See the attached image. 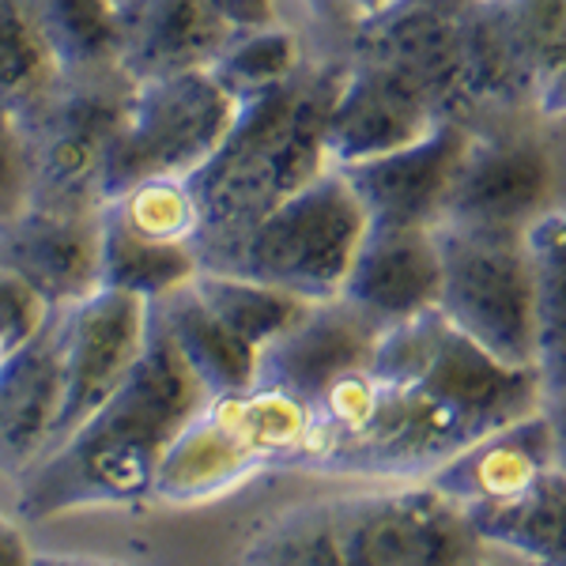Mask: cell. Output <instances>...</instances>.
Returning a JSON list of instances; mask_svg holds the SVG:
<instances>
[{"mask_svg": "<svg viewBox=\"0 0 566 566\" xmlns=\"http://www.w3.org/2000/svg\"><path fill=\"white\" fill-rule=\"evenodd\" d=\"M541 408L536 370L491 359L431 310L386 328L370 367L310 408L303 461L333 476L412 483Z\"/></svg>", "mask_w": 566, "mask_h": 566, "instance_id": "1", "label": "cell"}, {"mask_svg": "<svg viewBox=\"0 0 566 566\" xmlns=\"http://www.w3.org/2000/svg\"><path fill=\"white\" fill-rule=\"evenodd\" d=\"M205 400L197 374L151 317L148 344L129 378L20 472V514L45 522L72 510L148 502L163 453Z\"/></svg>", "mask_w": 566, "mask_h": 566, "instance_id": "2", "label": "cell"}, {"mask_svg": "<svg viewBox=\"0 0 566 566\" xmlns=\"http://www.w3.org/2000/svg\"><path fill=\"white\" fill-rule=\"evenodd\" d=\"M340 76L344 53L306 57L287 84L242 103L212 159L186 178L200 216V269L223 272L239 242L280 200L328 170L325 117Z\"/></svg>", "mask_w": 566, "mask_h": 566, "instance_id": "3", "label": "cell"}, {"mask_svg": "<svg viewBox=\"0 0 566 566\" xmlns=\"http://www.w3.org/2000/svg\"><path fill=\"white\" fill-rule=\"evenodd\" d=\"M306 408L283 392L250 386L208 397L163 453L151 499L200 506L280 461H303Z\"/></svg>", "mask_w": 566, "mask_h": 566, "instance_id": "4", "label": "cell"}, {"mask_svg": "<svg viewBox=\"0 0 566 566\" xmlns=\"http://www.w3.org/2000/svg\"><path fill=\"white\" fill-rule=\"evenodd\" d=\"M133 80L117 65L57 72L15 117L27 163V205L98 208V175L125 117Z\"/></svg>", "mask_w": 566, "mask_h": 566, "instance_id": "5", "label": "cell"}, {"mask_svg": "<svg viewBox=\"0 0 566 566\" xmlns=\"http://www.w3.org/2000/svg\"><path fill=\"white\" fill-rule=\"evenodd\" d=\"M438 314L506 367L536 359V291L528 231L438 223Z\"/></svg>", "mask_w": 566, "mask_h": 566, "instance_id": "6", "label": "cell"}, {"mask_svg": "<svg viewBox=\"0 0 566 566\" xmlns=\"http://www.w3.org/2000/svg\"><path fill=\"white\" fill-rule=\"evenodd\" d=\"M363 234H367V216L359 200L340 170L328 167L287 200H280L239 242L223 272L261 280L303 303H325L340 295Z\"/></svg>", "mask_w": 566, "mask_h": 566, "instance_id": "7", "label": "cell"}, {"mask_svg": "<svg viewBox=\"0 0 566 566\" xmlns=\"http://www.w3.org/2000/svg\"><path fill=\"white\" fill-rule=\"evenodd\" d=\"M239 103L200 72L140 80L106 151L98 197L114 200L155 178H189L231 133Z\"/></svg>", "mask_w": 566, "mask_h": 566, "instance_id": "8", "label": "cell"}, {"mask_svg": "<svg viewBox=\"0 0 566 566\" xmlns=\"http://www.w3.org/2000/svg\"><path fill=\"white\" fill-rule=\"evenodd\" d=\"M328 506L348 566H464L480 559V536L464 510L427 480Z\"/></svg>", "mask_w": 566, "mask_h": 566, "instance_id": "9", "label": "cell"}, {"mask_svg": "<svg viewBox=\"0 0 566 566\" xmlns=\"http://www.w3.org/2000/svg\"><path fill=\"white\" fill-rule=\"evenodd\" d=\"M555 205V155L514 122L469 125L442 223L528 231Z\"/></svg>", "mask_w": 566, "mask_h": 566, "instance_id": "10", "label": "cell"}, {"mask_svg": "<svg viewBox=\"0 0 566 566\" xmlns=\"http://www.w3.org/2000/svg\"><path fill=\"white\" fill-rule=\"evenodd\" d=\"M53 325H57L61 352V412L50 446L76 431L133 374L148 344L151 303L125 291L98 287L80 303L53 310Z\"/></svg>", "mask_w": 566, "mask_h": 566, "instance_id": "11", "label": "cell"}, {"mask_svg": "<svg viewBox=\"0 0 566 566\" xmlns=\"http://www.w3.org/2000/svg\"><path fill=\"white\" fill-rule=\"evenodd\" d=\"M348 61L381 65L408 80L446 122H464L458 4L389 0L381 12L348 27Z\"/></svg>", "mask_w": 566, "mask_h": 566, "instance_id": "12", "label": "cell"}, {"mask_svg": "<svg viewBox=\"0 0 566 566\" xmlns=\"http://www.w3.org/2000/svg\"><path fill=\"white\" fill-rule=\"evenodd\" d=\"M378 340L381 328L340 295L310 303L295 325L261 348L253 386L283 392L310 412L336 386L370 367Z\"/></svg>", "mask_w": 566, "mask_h": 566, "instance_id": "13", "label": "cell"}, {"mask_svg": "<svg viewBox=\"0 0 566 566\" xmlns=\"http://www.w3.org/2000/svg\"><path fill=\"white\" fill-rule=\"evenodd\" d=\"M469 144L464 122H438L416 144L352 167H333L348 181L370 227H434L442 223L458 163Z\"/></svg>", "mask_w": 566, "mask_h": 566, "instance_id": "14", "label": "cell"}, {"mask_svg": "<svg viewBox=\"0 0 566 566\" xmlns=\"http://www.w3.org/2000/svg\"><path fill=\"white\" fill-rule=\"evenodd\" d=\"M103 205L39 208L23 205L0 223V269L20 276L50 310L98 291Z\"/></svg>", "mask_w": 566, "mask_h": 566, "instance_id": "15", "label": "cell"}, {"mask_svg": "<svg viewBox=\"0 0 566 566\" xmlns=\"http://www.w3.org/2000/svg\"><path fill=\"white\" fill-rule=\"evenodd\" d=\"M442 114L431 98L400 80L397 72L344 57V76L325 117L328 167H352L427 136Z\"/></svg>", "mask_w": 566, "mask_h": 566, "instance_id": "16", "label": "cell"}, {"mask_svg": "<svg viewBox=\"0 0 566 566\" xmlns=\"http://www.w3.org/2000/svg\"><path fill=\"white\" fill-rule=\"evenodd\" d=\"M442 261L431 227H370L363 234L340 298L386 333L438 310Z\"/></svg>", "mask_w": 566, "mask_h": 566, "instance_id": "17", "label": "cell"}, {"mask_svg": "<svg viewBox=\"0 0 566 566\" xmlns=\"http://www.w3.org/2000/svg\"><path fill=\"white\" fill-rule=\"evenodd\" d=\"M231 39L208 0H125L114 8V65L140 80L200 72Z\"/></svg>", "mask_w": 566, "mask_h": 566, "instance_id": "18", "label": "cell"}, {"mask_svg": "<svg viewBox=\"0 0 566 566\" xmlns=\"http://www.w3.org/2000/svg\"><path fill=\"white\" fill-rule=\"evenodd\" d=\"M458 45L464 125L517 122L522 114H536L541 80L514 39L502 0H461Z\"/></svg>", "mask_w": 566, "mask_h": 566, "instance_id": "19", "label": "cell"}, {"mask_svg": "<svg viewBox=\"0 0 566 566\" xmlns=\"http://www.w3.org/2000/svg\"><path fill=\"white\" fill-rule=\"evenodd\" d=\"M61 412V352L57 325L39 328L12 359L0 367V464L23 472L50 446Z\"/></svg>", "mask_w": 566, "mask_h": 566, "instance_id": "20", "label": "cell"}, {"mask_svg": "<svg viewBox=\"0 0 566 566\" xmlns=\"http://www.w3.org/2000/svg\"><path fill=\"white\" fill-rule=\"evenodd\" d=\"M480 544H499L536 566H566V472L544 469L514 495L464 506Z\"/></svg>", "mask_w": 566, "mask_h": 566, "instance_id": "21", "label": "cell"}, {"mask_svg": "<svg viewBox=\"0 0 566 566\" xmlns=\"http://www.w3.org/2000/svg\"><path fill=\"white\" fill-rule=\"evenodd\" d=\"M151 317L167 333L186 367L197 374L208 397L242 392L258 378V348L231 333L219 317L193 295V287H178L170 295L155 298Z\"/></svg>", "mask_w": 566, "mask_h": 566, "instance_id": "22", "label": "cell"}, {"mask_svg": "<svg viewBox=\"0 0 566 566\" xmlns=\"http://www.w3.org/2000/svg\"><path fill=\"white\" fill-rule=\"evenodd\" d=\"M536 291V378L544 400L566 392V208L528 227Z\"/></svg>", "mask_w": 566, "mask_h": 566, "instance_id": "23", "label": "cell"}, {"mask_svg": "<svg viewBox=\"0 0 566 566\" xmlns=\"http://www.w3.org/2000/svg\"><path fill=\"white\" fill-rule=\"evenodd\" d=\"M200 272V258L193 245L159 242L148 234H136L125 223L103 212V250H98V287L125 291L144 303L186 287Z\"/></svg>", "mask_w": 566, "mask_h": 566, "instance_id": "24", "label": "cell"}, {"mask_svg": "<svg viewBox=\"0 0 566 566\" xmlns=\"http://www.w3.org/2000/svg\"><path fill=\"white\" fill-rule=\"evenodd\" d=\"M193 295L205 303L212 314L231 328L239 340H245L250 348H261L272 344L287 325L298 322V314L310 306L303 298L287 295L280 287H269L261 280L239 276V272H212L200 269L193 280H189Z\"/></svg>", "mask_w": 566, "mask_h": 566, "instance_id": "25", "label": "cell"}, {"mask_svg": "<svg viewBox=\"0 0 566 566\" xmlns=\"http://www.w3.org/2000/svg\"><path fill=\"white\" fill-rule=\"evenodd\" d=\"M306 65V50L298 34L283 23L250 27V31H231L223 50L208 65V76L216 80L234 103H250L264 91L287 84L298 69Z\"/></svg>", "mask_w": 566, "mask_h": 566, "instance_id": "26", "label": "cell"}, {"mask_svg": "<svg viewBox=\"0 0 566 566\" xmlns=\"http://www.w3.org/2000/svg\"><path fill=\"white\" fill-rule=\"evenodd\" d=\"M50 45L57 72L114 65V8L106 0H20Z\"/></svg>", "mask_w": 566, "mask_h": 566, "instance_id": "27", "label": "cell"}, {"mask_svg": "<svg viewBox=\"0 0 566 566\" xmlns=\"http://www.w3.org/2000/svg\"><path fill=\"white\" fill-rule=\"evenodd\" d=\"M57 80L50 45L20 0H0V109L20 114Z\"/></svg>", "mask_w": 566, "mask_h": 566, "instance_id": "28", "label": "cell"}, {"mask_svg": "<svg viewBox=\"0 0 566 566\" xmlns=\"http://www.w3.org/2000/svg\"><path fill=\"white\" fill-rule=\"evenodd\" d=\"M239 566H348L333 528V506H298L264 525Z\"/></svg>", "mask_w": 566, "mask_h": 566, "instance_id": "29", "label": "cell"}, {"mask_svg": "<svg viewBox=\"0 0 566 566\" xmlns=\"http://www.w3.org/2000/svg\"><path fill=\"white\" fill-rule=\"evenodd\" d=\"M502 8L525 61L544 87V80L559 69L566 53V0H502Z\"/></svg>", "mask_w": 566, "mask_h": 566, "instance_id": "30", "label": "cell"}, {"mask_svg": "<svg viewBox=\"0 0 566 566\" xmlns=\"http://www.w3.org/2000/svg\"><path fill=\"white\" fill-rule=\"evenodd\" d=\"M50 314L53 310L45 306L20 276L0 269V367H4L27 340L39 336V328L50 322Z\"/></svg>", "mask_w": 566, "mask_h": 566, "instance_id": "31", "label": "cell"}, {"mask_svg": "<svg viewBox=\"0 0 566 566\" xmlns=\"http://www.w3.org/2000/svg\"><path fill=\"white\" fill-rule=\"evenodd\" d=\"M27 205V163L15 117L0 109V223Z\"/></svg>", "mask_w": 566, "mask_h": 566, "instance_id": "32", "label": "cell"}, {"mask_svg": "<svg viewBox=\"0 0 566 566\" xmlns=\"http://www.w3.org/2000/svg\"><path fill=\"white\" fill-rule=\"evenodd\" d=\"M219 12L231 31H250V27H269L280 23V8L276 0H208Z\"/></svg>", "mask_w": 566, "mask_h": 566, "instance_id": "33", "label": "cell"}, {"mask_svg": "<svg viewBox=\"0 0 566 566\" xmlns=\"http://www.w3.org/2000/svg\"><path fill=\"white\" fill-rule=\"evenodd\" d=\"M39 555L31 552L23 528L8 514H0V566H34Z\"/></svg>", "mask_w": 566, "mask_h": 566, "instance_id": "34", "label": "cell"}, {"mask_svg": "<svg viewBox=\"0 0 566 566\" xmlns=\"http://www.w3.org/2000/svg\"><path fill=\"white\" fill-rule=\"evenodd\" d=\"M536 117H566V53L559 69L544 80L541 95H536Z\"/></svg>", "mask_w": 566, "mask_h": 566, "instance_id": "35", "label": "cell"}, {"mask_svg": "<svg viewBox=\"0 0 566 566\" xmlns=\"http://www.w3.org/2000/svg\"><path fill=\"white\" fill-rule=\"evenodd\" d=\"M544 419H547V431H552V446H555V461L566 472V392L563 397L544 400Z\"/></svg>", "mask_w": 566, "mask_h": 566, "instance_id": "36", "label": "cell"}, {"mask_svg": "<svg viewBox=\"0 0 566 566\" xmlns=\"http://www.w3.org/2000/svg\"><path fill=\"white\" fill-rule=\"evenodd\" d=\"M303 4L310 8V15H314V20L344 27V31H348V20H344V12H340V4H336V0H303Z\"/></svg>", "mask_w": 566, "mask_h": 566, "instance_id": "37", "label": "cell"}, {"mask_svg": "<svg viewBox=\"0 0 566 566\" xmlns=\"http://www.w3.org/2000/svg\"><path fill=\"white\" fill-rule=\"evenodd\" d=\"M336 4H340L344 20H348V27H352L355 20H367V15L381 12V8H386L389 0H336Z\"/></svg>", "mask_w": 566, "mask_h": 566, "instance_id": "38", "label": "cell"}, {"mask_svg": "<svg viewBox=\"0 0 566 566\" xmlns=\"http://www.w3.org/2000/svg\"><path fill=\"white\" fill-rule=\"evenodd\" d=\"M34 566H117V563L91 559V555H39Z\"/></svg>", "mask_w": 566, "mask_h": 566, "instance_id": "39", "label": "cell"}, {"mask_svg": "<svg viewBox=\"0 0 566 566\" xmlns=\"http://www.w3.org/2000/svg\"><path fill=\"white\" fill-rule=\"evenodd\" d=\"M106 4H109V8H122V4H125V0H106Z\"/></svg>", "mask_w": 566, "mask_h": 566, "instance_id": "40", "label": "cell"}, {"mask_svg": "<svg viewBox=\"0 0 566 566\" xmlns=\"http://www.w3.org/2000/svg\"><path fill=\"white\" fill-rule=\"evenodd\" d=\"M438 4H461V0H438Z\"/></svg>", "mask_w": 566, "mask_h": 566, "instance_id": "41", "label": "cell"}, {"mask_svg": "<svg viewBox=\"0 0 566 566\" xmlns=\"http://www.w3.org/2000/svg\"><path fill=\"white\" fill-rule=\"evenodd\" d=\"M464 566H483V563H480V559H476V563H464Z\"/></svg>", "mask_w": 566, "mask_h": 566, "instance_id": "42", "label": "cell"}]
</instances>
